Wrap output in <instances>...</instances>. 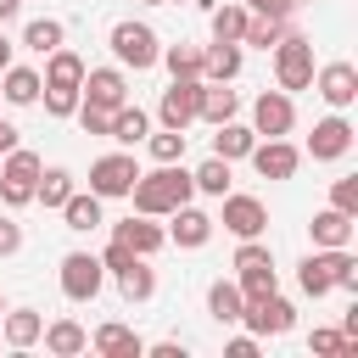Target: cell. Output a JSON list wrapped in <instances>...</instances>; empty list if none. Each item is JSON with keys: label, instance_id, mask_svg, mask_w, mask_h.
I'll return each mask as SVG.
<instances>
[{"label": "cell", "instance_id": "cell-3", "mask_svg": "<svg viewBox=\"0 0 358 358\" xmlns=\"http://www.w3.org/2000/svg\"><path fill=\"white\" fill-rule=\"evenodd\" d=\"M39 173H45V162H39V151H28V145H11L6 157H0V201L17 213V207H28L34 201V185H39Z\"/></svg>", "mask_w": 358, "mask_h": 358}, {"label": "cell", "instance_id": "cell-30", "mask_svg": "<svg viewBox=\"0 0 358 358\" xmlns=\"http://www.w3.org/2000/svg\"><path fill=\"white\" fill-rule=\"evenodd\" d=\"M241 308H246V296H241L235 280H213V285H207V313H213L218 324H241Z\"/></svg>", "mask_w": 358, "mask_h": 358}, {"label": "cell", "instance_id": "cell-41", "mask_svg": "<svg viewBox=\"0 0 358 358\" xmlns=\"http://www.w3.org/2000/svg\"><path fill=\"white\" fill-rule=\"evenodd\" d=\"M134 257H140V252H129L123 241H106V252H101V268H106V274H123Z\"/></svg>", "mask_w": 358, "mask_h": 358}, {"label": "cell", "instance_id": "cell-22", "mask_svg": "<svg viewBox=\"0 0 358 358\" xmlns=\"http://www.w3.org/2000/svg\"><path fill=\"white\" fill-rule=\"evenodd\" d=\"M39 341H45V352L73 358V352H84V347H90V330H84L78 319H50V324L39 330Z\"/></svg>", "mask_w": 358, "mask_h": 358}, {"label": "cell", "instance_id": "cell-34", "mask_svg": "<svg viewBox=\"0 0 358 358\" xmlns=\"http://www.w3.org/2000/svg\"><path fill=\"white\" fill-rule=\"evenodd\" d=\"M246 22H252V11H246V6H213V39H229V45H241Z\"/></svg>", "mask_w": 358, "mask_h": 358}, {"label": "cell", "instance_id": "cell-40", "mask_svg": "<svg viewBox=\"0 0 358 358\" xmlns=\"http://www.w3.org/2000/svg\"><path fill=\"white\" fill-rule=\"evenodd\" d=\"M73 117H78V129H84V134H106V129H112V112H101V106H90V101H78V112H73Z\"/></svg>", "mask_w": 358, "mask_h": 358}, {"label": "cell", "instance_id": "cell-38", "mask_svg": "<svg viewBox=\"0 0 358 358\" xmlns=\"http://www.w3.org/2000/svg\"><path fill=\"white\" fill-rule=\"evenodd\" d=\"M39 101H45L50 117H73V112H78V90H67V84H45Z\"/></svg>", "mask_w": 358, "mask_h": 358}, {"label": "cell", "instance_id": "cell-16", "mask_svg": "<svg viewBox=\"0 0 358 358\" xmlns=\"http://www.w3.org/2000/svg\"><path fill=\"white\" fill-rule=\"evenodd\" d=\"M112 241H123L129 252L151 257V252H162V246H168V229H162V224H151L145 213H129L123 224H112Z\"/></svg>", "mask_w": 358, "mask_h": 358}, {"label": "cell", "instance_id": "cell-28", "mask_svg": "<svg viewBox=\"0 0 358 358\" xmlns=\"http://www.w3.org/2000/svg\"><path fill=\"white\" fill-rule=\"evenodd\" d=\"M213 129H218V134H213V157H224V162H241V157L257 145V134H252L246 123H235V117H229V123H213Z\"/></svg>", "mask_w": 358, "mask_h": 358}, {"label": "cell", "instance_id": "cell-7", "mask_svg": "<svg viewBox=\"0 0 358 358\" xmlns=\"http://www.w3.org/2000/svg\"><path fill=\"white\" fill-rule=\"evenodd\" d=\"M218 201H224V207H218L213 224H224L235 241H257V235L268 229V207H263L257 196H235V190H224Z\"/></svg>", "mask_w": 358, "mask_h": 358}, {"label": "cell", "instance_id": "cell-24", "mask_svg": "<svg viewBox=\"0 0 358 358\" xmlns=\"http://www.w3.org/2000/svg\"><path fill=\"white\" fill-rule=\"evenodd\" d=\"M235 112H241V95H235L229 84H207V78H201V101H196V117H201V123H229Z\"/></svg>", "mask_w": 358, "mask_h": 358}, {"label": "cell", "instance_id": "cell-50", "mask_svg": "<svg viewBox=\"0 0 358 358\" xmlns=\"http://www.w3.org/2000/svg\"><path fill=\"white\" fill-rule=\"evenodd\" d=\"M0 313H6V296H0Z\"/></svg>", "mask_w": 358, "mask_h": 358}, {"label": "cell", "instance_id": "cell-49", "mask_svg": "<svg viewBox=\"0 0 358 358\" xmlns=\"http://www.w3.org/2000/svg\"><path fill=\"white\" fill-rule=\"evenodd\" d=\"M157 6H179V0H157Z\"/></svg>", "mask_w": 358, "mask_h": 358}, {"label": "cell", "instance_id": "cell-42", "mask_svg": "<svg viewBox=\"0 0 358 358\" xmlns=\"http://www.w3.org/2000/svg\"><path fill=\"white\" fill-rule=\"evenodd\" d=\"M22 252V224L11 213H0V257H17Z\"/></svg>", "mask_w": 358, "mask_h": 358}, {"label": "cell", "instance_id": "cell-27", "mask_svg": "<svg viewBox=\"0 0 358 358\" xmlns=\"http://www.w3.org/2000/svg\"><path fill=\"white\" fill-rule=\"evenodd\" d=\"M45 84H67V90H78L84 84V56L78 50H67V45H56L50 56H45V73H39Z\"/></svg>", "mask_w": 358, "mask_h": 358}, {"label": "cell", "instance_id": "cell-52", "mask_svg": "<svg viewBox=\"0 0 358 358\" xmlns=\"http://www.w3.org/2000/svg\"><path fill=\"white\" fill-rule=\"evenodd\" d=\"M151 6H157V0H151Z\"/></svg>", "mask_w": 358, "mask_h": 358}, {"label": "cell", "instance_id": "cell-5", "mask_svg": "<svg viewBox=\"0 0 358 358\" xmlns=\"http://www.w3.org/2000/svg\"><path fill=\"white\" fill-rule=\"evenodd\" d=\"M112 56H117V67H134V73H145V67H157V56H162V39L151 34V22H117L112 28Z\"/></svg>", "mask_w": 358, "mask_h": 358}, {"label": "cell", "instance_id": "cell-26", "mask_svg": "<svg viewBox=\"0 0 358 358\" xmlns=\"http://www.w3.org/2000/svg\"><path fill=\"white\" fill-rule=\"evenodd\" d=\"M62 218H67V229H78V235H90V229H101L106 218H101V196L95 190H73L67 201H62Z\"/></svg>", "mask_w": 358, "mask_h": 358}, {"label": "cell", "instance_id": "cell-11", "mask_svg": "<svg viewBox=\"0 0 358 358\" xmlns=\"http://www.w3.org/2000/svg\"><path fill=\"white\" fill-rule=\"evenodd\" d=\"M313 90H319L324 106L347 112V106L358 101V67H352V62H324V67H313Z\"/></svg>", "mask_w": 358, "mask_h": 358}, {"label": "cell", "instance_id": "cell-18", "mask_svg": "<svg viewBox=\"0 0 358 358\" xmlns=\"http://www.w3.org/2000/svg\"><path fill=\"white\" fill-rule=\"evenodd\" d=\"M201 78L207 84H235L241 78V45H229V39L201 45Z\"/></svg>", "mask_w": 358, "mask_h": 358}, {"label": "cell", "instance_id": "cell-35", "mask_svg": "<svg viewBox=\"0 0 358 358\" xmlns=\"http://www.w3.org/2000/svg\"><path fill=\"white\" fill-rule=\"evenodd\" d=\"M190 179H196V190H201V196H224V190H229V162H224V157H207Z\"/></svg>", "mask_w": 358, "mask_h": 358}, {"label": "cell", "instance_id": "cell-23", "mask_svg": "<svg viewBox=\"0 0 358 358\" xmlns=\"http://www.w3.org/2000/svg\"><path fill=\"white\" fill-rule=\"evenodd\" d=\"M39 90H45V78H39L34 67H6V73H0V101H6V106H34Z\"/></svg>", "mask_w": 358, "mask_h": 358}, {"label": "cell", "instance_id": "cell-32", "mask_svg": "<svg viewBox=\"0 0 358 358\" xmlns=\"http://www.w3.org/2000/svg\"><path fill=\"white\" fill-rule=\"evenodd\" d=\"M62 39H67V28H62L56 17H34V22L22 28V45H28L34 56H50V50H56Z\"/></svg>", "mask_w": 358, "mask_h": 358}, {"label": "cell", "instance_id": "cell-29", "mask_svg": "<svg viewBox=\"0 0 358 358\" xmlns=\"http://www.w3.org/2000/svg\"><path fill=\"white\" fill-rule=\"evenodd\" d=\"M117 280V291H123V302H151L157 296V268L145 263V257H134L123 274H112Z\"/></svg>", "mask_w": 358, "mask_h": 358}, {"label": "cell", "instance_id": "cell-2", "mask_svg": "<svg viewBox=\"0 0 358 358\" xmlns=\"http://www.w3.org/2000/svg\"><path fill=\"white\" fill-rule=\"evenodd\" d=\"M296 285L308 296H324V291H358V257L347 246H313L302 263H296Z\"/></svg>", "mask_w": 358, "mask_h": 358}, {"label": "cell", "instance_id": "cell-10", "mask_svg": "<svg viewBox=\"0 0 358 358\" xmlns=\"http://www.w3.org/2000/svg\"><path fill=\"white\" fill-rule=\"evenodd\" d=\"M78 101H90V106H101V112H117V106L129 101V73H123V67H84Z\"/></svg>", "mask_w": 358, "mask_h": 358}, {"label": "cell", "instance_id": "cell-4", "mask_svg": "<svg viewBox=\"0 0 358 358\" xmlns=\"http://www.w3.org/2000/svg\"><path fill=\"white\" fill-rule=\"evenodd\" d=\"M274 78H280V90L291 95V90H313V39L308 34H280V45H274Z\"/></svg>", "mask_w": 358, "mask_h": 358}, {"label": "cell", "instance_id": "cell-9", "mask_svg": "<svg viewBox=\"0 0 358 358\" xmlns=\"http://www.w3.org/2000/svg\"><path fill=\"white\" fill-rule=\"evenodd\" d=\"M241 324H246L252 336H285V330L296 324V308H291L280 291H268V296H252V302L241 308Z\"/></svg>", "mask_w": 358, "mask_h": 358}, {"label": "cell", "instance_id": "cell-46", "mask_svg": "<svg viewBox=\"0 0 358 358\" xmlns=\"http://www.w3.org/2000/svg\"><path fill=\"white\" fill-rule=\"evenodd\" d=\"M11 145H17V129H11V123H6V117H0V157H6V151H11Z\"/></svg>", "mask_w": 358, "mask_h": 358}, {"label": "cell", "instance_id": "cell-43", "mask_svg": "<svg viewBox=\"0 0 358 358\" xmlns=\"http://www.w3.org/2000/svg\"><path fill=\"white\" fill-rule=\"evenodd\" d=\"M241 6H246V11H252V17H274V22H285V17H291V11H296V6H291V0H241Z\"/></svg>", "mask_w": 358, "mask_h": 358}, {"label": "cell", "instance_id": "cell-1", "mask_svg": "<svg viewBox=\"0 0 358 358\" xmlns=\"http://www.w3.org/2000/svg\"><path fill=\"white\" fill-rule=\"evenodd\" d=\"M129 196H134V213H145V218H168L173 207H185V201L196 196V179H190L179 162H157L151 173H140V179L129 185Z\"/></svg>", "mask_w": 358, "mask_h": 358}, {"label": "cell", "instance_id": "cell-14", "mask_svg": "<svg viewBox=\"0 0 358 358\" xmlns=\"http://www.w3.org/2000/svg\"><path fill=\"white\" fill-rule=\"evenodd\" d=\"M347 151H352V123H347L341 112L319 117L313 134H308V157H313V162H341Z\"/></svg>", "mask_w": 358, "mask_h": 358}, {"label": "cell", "instance_id": "cell-25", "mask_svg": "<svg viewBox=\"0 0 358 358\" xmlns=\"http://www.w3.org/2000/svg\"><path fill=\"white\" fill-rule=\"evenodd\" d=\"M145 134H151V117H145L134 101H123V106L112 112V129H106V140H117V145L129 151V145H140Z\"/></svg>", "mask_w": 358, "mask_h": 358}, {"label": "cell", "instance_id": "cell-37", "mask_svg": "<svg viewBox=\"0 0 358 358\" xmlns=\"http://www.w3.org/2000/svg\"><path fill=\"white\" fill-rule=\"evenodd\" d=\"M145 151H151L157 162H179V157H185V129H157V134H145Z\"/></svg>", "mask_w": 358, "mask_h": 358}, {"label": "cell", "instance_id": "cell-12", "mask_svg": "<svg viewBox=\"0 0 358 358\" xmlns=\"http://www.w3.org/2000/svg\"><path fill=\"white\" fill-rule=\"evenodd\" d=\"M196 101H201V78H173L157 101V123L162 129H190L196 123Z\"/></svg>", "mask_w": 358, "mask_h": 358}, {"label": "cell", "instance_id": "cell-19", "mask_svg": "<svg viewBox=\"0 0 358 358\" xmlns=\"http://www.w3.org/2000/svg\"><path fill=\"white\" fill-rule=\"evenodd\" d=\"M39 330H45V313L39 308H6L0 313V336H6V347H34L39 341Z\"/></svg>", "mask_w": 358, "mask_h": 358}, {"label": "cell", "instance_id": "cell-39", "mask_svg": "<svg viewBox=\"0 0 358 358\" xmlns=\"http://www.w3.org/2000/svg\"><path fill=\"white\" fill-rule=\"evenodd\" d=\"M330 207H336V213H347V218H358V179H352V173L330 185Z\"/></svg>", "mask_w": 358, "mask_h": 358}, {"label": "cell", "instance_id": "cell-47", "mask_svg": "<svg viewBox=\"0 0 358 358\" xmlns=\"http://www.w3.org/2000/svg\"><path fill=\"white\" fill-rule=\"evenodd\" d=\"M17 11H22V0H0V22H11Z\"/></svg>", "mask_w": 358, "mask_h": 358}, {"label": "cell", "instance_id": "cell-15", "mask_svg": "<svg viewBox=\"0 0 358 358\" xmlns=\"http://www.w3.org/2000/svg\"><path fill=\"white\" fill-rule=\"evenodd\" d=\"M246 157H252V168H257L263 179H291V173L302 168V151H296L285 134H274V140H257Z\"/></svg>", "mask_w": 358, "mask_h": 358}, {"label": "cell", "instance_id": "cell-33", "mask_svg": "<svg viewBox=\"0 0 358 358\" xmlns=\"http://www.w3.org/2000/svg\"><path fill=\"white\" fill-rule=\"evenodd\" d=\"M157 62L168 67V78H201V45H162Z\"/></svg>", "mask_w": 358, "mask_h": 358}, {"label": "cell", "instance_id": "cell-21", "mask_svg": "<svg viewBox=\"0 0 358 358\" xmlns=\"http://www.w3.org/2000/svg\"><path fill=\"white\" fill-rule=\"evenodd\" d=\"M352 229H358V218H347V213H336V207H319L313 224H308L313 246H352Z\"/></svg>", "mask_w": 358, "mask_h": 358}, {"label": "cell", "instance_id": "cell-6", "mask_svg": "<svg viewBox=\"0 0 358 358\" xmlns=\"http://www.w3.org/2000/svg\"><path fill=\"white\" fill-rule=\"evenodd\" d=\"M134 179H140L134 151H106V157H95V162H90V190H95L101 201L129 196V185H134Z\"/></svg>", "mask_w": 358, "mask_h": 358}, {"label": "cell", "instance_id": "cell-8", "mask_svg": "<svg viewBox=\"0 0 358 358\" xmlns=\"http://www.w3.org/2000/svg\"><path fill=\"white\" fill-rule=\"evenodd\" d=\"M101 285H106V268H101L95 252H67L62 257V296L67 302H95Z\"/></svg>", "mask_w": 358, "mask_h": 358}, {"label": "cell", "instance_id": "cell-31", "mask_svg": "<svg viewBox=\"0 0 358 358\" xmlns=\"http://www.w3.org/2000/svg\"><path fill=\"white\" fill-rule=\"evenodd\" d=\"M73 190H78V185H73V173H67V168H45V173H39V185H34V201H39V207H50V213H62V201H67Z\"/></svg>", "mask_w": 358, "mask_h": 358}, {"label": "cell", "instance_id": "cell-51", "mask_svg": "<svg viewBox=\"0 0 358 358\" xmlns=\"http://www.w3.org/2000/svg\"><path fill=\"white\" fill-rule=\"evenodd\" d=\"M291 6H302V0H291Z\"/></svg>", "mask_w": 358, "mask_h": 358}, {"label": "cell", "instance_id": "cell-13", "mask_svg": "<svg viewBox=\"0 0 358 358\" xmlns=\"http://www.w3.org/2000/svg\"><path fill=\"white\" fill-rule=\"evenodd\" d=\"M291 123H296V106H291L285 90H263V95L252 101V134H257V140L291 134Z\"/></svg>", "mask_w": 358, "mask_h": 358}, {"label": "cell", "instance_id": "cell-48", "mask_svg": "<svg viewBox=\"0 0 358 358\" xmlns=\"http://www.w3.org/2000/svg\"><path fill=\"white\" fill-rule=\"evenodd\" d=\"M6 67H11V39L0 34V73H6Z\"/></svg>", "mask_w": 358, "mask_h": 358}, {"label": "cell", "instance_id": "cell-45", "mask_svg": "<svg viewBox=\"0 0 358 358\" xmlns=\"http://www.w3.org/2000/svg\"><path fill=\"white\" fill-rule=\"evenodd\" d=\"M151 358H185V341H157V347H145Z\"/></svg>", "mask_w": 358, "mask_h": 358}, {"label": "cell", "instance_id": "cell-44", "mask_svg": "<svg viewBox=\"0 0 358 358\" xmlns=\"http://www.w3.org/2000/svg\"><path fill=\"white\" fill-rule=\"evenodd\" d=\"M224 352H229V358H257V336H252V330H246V336H229Z\"/></svg>", "mask_w": 358, "mask_h": 358}, {"label": "cell", "instance_id": "cell-36", "mask_svg": "<svg viewBox=\"0 0 358 358\" xmlns=\"http://www.w3.org/2000/svg\"><path fill=\"white\" fill-rule=\"evenodd\" d=\"M280 34H285V22H274V17H252L246 34H241V45H252V50H274Z\"/></svg>", "mask_w": 358, "mask_h": 358}, {"label": "cell", "instance_id": "cell-17", "mask_svg": "<svg viewBox=\"0 0 358 358\" xmlns=\"http://www.w3.org/2000/svg\"><path fill=\"white\" fill-rule=\"evenodd\" d=\"M168 218H173V229H168V241H173V246L196 252V246H207V241H213V218H207L201 207H190V201H185V207H173Z\"/></svg>", "mask_w": 358, "mask_h": 358}, {"label": "cell", "instance_id": "cell-20", "mask_svg": "<svg viewBox=\"0 0 358 358\" xmlns=\"http://www.w3.org/2000/svg\"><path fill=\"white\" fill-rule=\"evenodd\" d=\"M90 347H95L101 358H145V341H140L129 324H117V319H112V324H101V330L90 336Z\"/></svg>", "mask_w": 358, "mask_h": 358}]
</instances>
